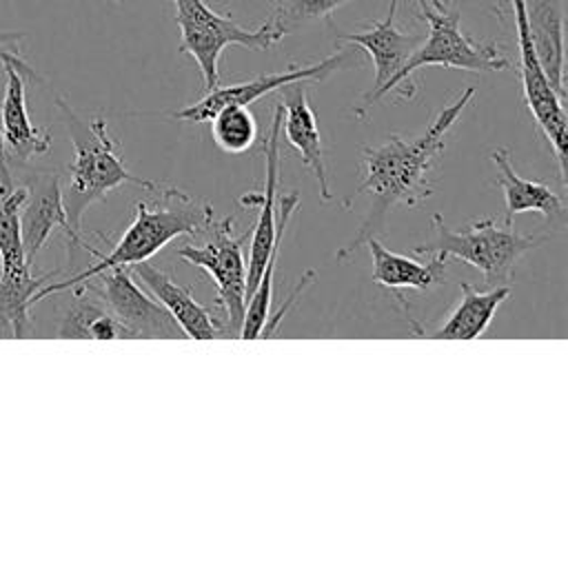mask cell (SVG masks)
Instances as JSON below:
<instances>
[{
    "mask_svg": "<svg viewBox=\"0 0 568 568\" xmlns=\"http://www.w3.org/2000/svg\"><path fill=\"white\" fill-rule=\"evenodd\" d=\"M351 0H271L273 11L266 22L284 38L300 27H306L315 20L331 22L335 9Z\"/></svg>",
    "mask_w": 568,
    "mask_h": 568,
    "instance_id": "cell-26",
    "label": "cell"
},
{
    "mask_svg": "<svg viewBox=\"0 0 568 568\" xmlns=\"http://www.w3.org/2000/svg\"><path fill=\"white\" fill-rule=\"evenodd\" d=\"M71 291V302L62 308L55 326L58 337L67 339H120L129 337L126 328L111 315L104 302L78 284ZM131 339V337H129Z\"/></svg>",
    "mask_w": 568,
    "mask_h": 568,
    "instance_id": "cell-21",
    "label": "cell"
},
{
    "mask_svg": "<svg viewBox=\"0 0 568 568\" xmlns=\"http://www.w3.org/2000/svg\"><path fill=\"white\" fill-rule=\"evenodd\" d=\"M235 217H211L193 237L178 248V257L206 271L215 284V311L224 322L226 337H240L246 311V260L244 242L248 233H233Z\"/></svg>",
    "mask_w": 568,
    "mask_h": 568,
    "instance_id": "cell-6",
    "label": "cell"
},
{
    "mask_svg": "<svg viewBox=\"0 0 568 568\" xmlns=\"http://www.w3.org/2000/svg\"><path fill=\"white\" fill-rule=\"evenodd\" d=\"M131 273L146 284V288L153 293V297L166 308V313L175 320V324L182 328L184 337L191 339H215L226 337L224 322L220 313L209 306H202L189 286L178 284L169 273L160 271L158 266L146 262H138L129 266Z\"/></svg>",
    "mask_w": 568,
    "mask_h": 568,
    "instance_id": "cell-14",
    "label": "cell"
},
{
    "mask_svg": "<svg viewBox=\"0 0 568 568\" xmlns=\"http://www.w3.org/2000/svg\"><path fill=\"white\" fill-rule=\"evenodd\" d=\"M13 182H20L24 186V202L20 209V226H22V242L27 262L33 266L36 255L47 244L53 231H62L69 240V253L75 248H89V244L78 235L64 211L62 202V182L60 173L55 171H29L24 178H13Z\"/></svg>",
    "mask_w": 568,
    "mask_h": 568,
    "instance_id": "cell-11",
    "label": "cell"
},
{
    "mask_svg": "<svg viewBox=\"0 0 568 568\" xmlns=\"http://www.w3.org/2000/svg\"><path fill=\"white\" fill-rule=\"evenodd\" d=\"M490 162L497 171L495 184L504 191V200H506V213L501 220L504 224H513V217L517 213H528V211L541 213L548 222L564 215V211H566L564 195L555 193L548 184H544L539 180L521 178L510 162L508 149H504V146L493 149Z\"/></svg>",
    "mask_w": 568,
    "mask_h": 568,
    "instance_id": "cell-17",
    "label": "cell"
},
{
    "mask_svg": "<svg viewBox=\"0 0 568 568\" xmlns=\"http://www.w3.org/2000/svg\"><path fill=\"white\" fill-rule=\"evenodd\" d=\"M306 82H293L280 89V104H282V131L286 135V142L300 153L304 166L315 175L320 186V197L324 202H331V189L326 178V164H324V149H322V135L317 126L315 111L308 104L306 98Z\"/></svg>",
    "mask_w": 568,
    "mask_h": 568,
    "instance_id": "cell-16",
    "label": "cell"
},
{
    "mask_svg": "<svg viewBox=\"0 0 568 568\" xmlns=\"http://www.w3.org/2000/svg\"><path fill=\"white\" fill-rule=\"evenodd\" d=\"M300 204V195L295 191L277 197V229H275V240L271 246V255L264 264V271L253 288V293L246 300V311H244V322H242V331H240V339H255L262 337V328L268 320V306L273 300V275H275V264H277V255L282 251V242H284V233L288 229V222L293 220V213Z\"/></svg>",
    "mask_w": 568,
    "mask_h": 568,
    "instance_id": "cell-22",
    "label": "cell"
},
{
    "mask_svg": "<svg viewBox=\"0 0 568 568\" xmlns=\"http://www.w3.org/2000/svg\"><path fill=\"white\" fill-rule=\"evenodd\" d=\"M368 246L373 257V282L384 288H415V291H428L435 286L448 266V260L442 255H426V262L410 260L406 255H399L390 248H386L377 237H371L364 242Z\"/></svg>",
    "mask_w": 568,
    "mask_h": 568,
    "instance_id": "cell-19",
    "label": "cell"
},
{
    "mask_svg": "<svg viewBox=\"0 0 568 568\" xmlns=\"http://www.w3.org/2000/svg\"><path fill=\"white\" fill-rule=\"evenodd\" d=\"M526 20L537 60L548 75L550 87L564 100V9L559 0H526Z\"/></svg>",
    "mask_w": 568,
    "mask_h": 568,
    "instance_id": "cell-18",
    "label": "cell"
},
{
    "mask_svg": "<svg viewBox=\"0 0 568 568\" xmlns=\"http://www.w3.org/2000/svg\"><path fill=\"white\" fill-rule=\"evenodd\" d=\"M22 36H24L22 31H0V62H2V64H13V67H18V69L24 73V78H29V80H40V75H38L16 51H9V49L4 47V44L18 42Z\"/></svg>",
    "mask_w": 568,
    "mask_h": 568,
    "instance_id": "cell-27",
    "label": "cell"
},
{
    "mask_svg": "<svg viewBox=\"0 0 568 568\" xmlns=\"http://www.w3.org/2000/svg\"><path fill=\"white\" fill-rule=\"evenodd\" d=\"M351 60V51L346 49H337L335 53H331L328 58L313 62V64H291L284 71H275V73H262L255 75L251 80L237 82V84H229V87H215L211 91L204 93V98H200L197 102L173 111L171 118L175 120H184V122H209L213 118L215 111H220L222 106L229 104H242L248 106L255 100L280 91L286 84L293 82H322L326 80L333 71L342 69L346 62Z\"/></svg>",
    "mask_w": 568,
    "mask_h": 568,
    "instance_id": "cell-10",
    "label": "cell"
},
{
    "mask_svg": "<svg viewBox=\"0 0 568 568\" xmlns=\"http://www.w3.org/2000/svg\"><path fill=\"white\" fill-rule=\"evenodd\" d=\"M209 122L213 142L226 153H244L257 142V120L248 106H222Z\"/></svg>",
    "mask_w": 568,
    "mask_h": 568,
    "instance_id": "cell-25",
    "label": "cell"
},
{
    "mask_svg": "<svg viewBox=\"0 0 568 568\" xmlns=\"http://www.w3.org/2000/svg\"><path fill=\"white\" fill-rule=\"evenodd\" d=\"M115 2H122V0H115Z\"/></svg>",
    "mask_w": 568,
    "mask_h": 568,
    "instance_id": "cell-29",
    "label": "cell"
},
{
    "mask_svg": "<svg viewBox=\"0 0 568 568\" xmlns=\"http://www.w3.org/2000/svg\"><path fill=\"white\" fill-rule=\"evenodd\" d=\"M473 95L475 87H466L435 115L426 131L413 140L390 135L382 144L362 146V178L353 195H371V209L357 235L335 253L337 260L351 257L366 240L377 237L395 204L417 206L433 195L430 169L446 149V135Z\"/></svg>",
    "mask_w": 568,
    "mask_h": 568,
    "instance_id": "cell-1",
    "label": "cell"
},
{
    "mask_svg": "<svg viewBox=\"0 0 568 568\" xmlns=\"http://www.w3.org/2000/svg\"><path fill=\"white\" fill-rule=\"evenodd\" d=\"M510 295L508 284L488 286V291L475 288L470 282L459 284V302L448 320L430 333L435 339H475L486 333L497 308Z\"/></svg>",
    "mask_w": 568,
    "mask_h": 568,
    "instance_id": "cell-20",
    "label": "cell"
},
{
    "mask_svg": "<svg viewBox=\"0 0 568 568\" xmlns=\"http://www.w3.org/2000/svg\"><path fill=\"white\" fill-rule=\"evenodd\" d=\"M175 22L180 29V53H186L195 60L204 93L220 84V55L229 44H240L253 51H266L282 40V36L268 24H260L248 31L242 24L233 22L229 16L217 13L204 0H173Z\"/></svg>",
    "mask_w": 568,
    "mask_h": 568,
    "instance_id": "cell-7",
    "label": "cell"
},
{
    "mask_svg": "<svg viewBox=\"0 0 568 568\" xmlns=\"http://www.w3.org/2000/svg\"><path fill=\"white\" fill-rule=\"evenodd\" d=\"M95 284L89 280L82 282L89 291H93L111 315L126 328L129 337H146V339H182L184 333L175 324V320L166 313V308L144 293L129 266H113L98 275H93Z\"/></svg>",
    "mask_w": 568,
    "mask_h": 568,
    "instance_id": "cell-8",
    "label": "cell"
},
{
    "mask_svg": "<svg viewBox=\"0 0 568 568\" xmlns=\"http://www.w3.org/2000/svg\"><path fill=\"white\" fill-rule=\"evenodd\" d=\"M419 18L428 24V36L422 38L419 47L406 60L404 69L395 78L393 91H399L404 100L415 95V82L410 75L422 67H448L464 71H504L510 67L508 58L495 42H477L459 27V9L446 7L444 0H417ZM390 91V93H393Z\"/></svg>",
    "mask_w": 568,
    "mask_h": 568,
    "instance_id": "cell-4",
    "label": "cell"
},
{
    "mask_svg": "<svg viewBox=\"0 0 568 568\" xmlns=\"http://www.w3.org/2000/svg\"><path fill=\"white\" fill-rule=\"evenodd\" d=\"M24 186L13 182L11 186H0V271L31 268L24 253L20 209L24 202Z\"/></svg>",
    "mask_w": 568,
    "mask_h": 568,
    "instance_id": "cell-24",
    "label": "cell"
},
{
    "mask_svg": "<svg viewBox=\"0 0 568 568\" xmlns=\"http://www.w3.org/2000/svg\"><path fill=\"white\" fill-rule=\"evenodd\" d=\"M55 106L73 144V160L69 164V182L62 189V202L71 229L82 235L84 211L91 204L102 202L109 191L122 184L151 191L160 182L138 178L124 166L118 155L120 144L109 135V126L102 115L84 120L64 98H55Z\"/></svg>",
    "mask_w": 568,
    "mask_h": 568,
    "instance_id": "cell-3",
    "label": "cell"
},
{
    "mask_svg": "<svg viewBox=\"0 0 568 568\" xmlns=\"http://www.w3.org/2000/svg\"><path fill=\"white\" fill-rule=\"evenodd\" d=\"M55 275L58 271L44 275H33L31 268L0 271V333H9L16 339L31 333L29 308L33 295Z\"/></svg>",
    "mask_w": 568,
    "mask_h": 568,
    "instance_id": "cell-23",
    "label": "cell"
},
{
    "mask_svg": "<svg viewBox=\"0 0 568 568\" xmlns=\"http://www.w3.org/2000/svg\"><path fill=\"white\" fill-rule=\"evenodd\" d=\"M2 67L7 73V87L0 104V138L7 160L13 166L47 153L51 149V133L49 129L36 126L29 118L24 73L13 64Z\"/></svg>",
    "mask_w": 568,
    "mask_h": 568,
    "instance_id": "cell-15",
    "label": "cell"
},
{
    "mask_svg": "<svg viewBox=\"0 0 568 568\" xmlns=\"http://www.w3.org/2000/svg\"><path fill=\"white\" fill-rule=\"evenodd\" d=\"M149 193H151L149 200L135 202L131 224L126 226L122 237L111 246L109 253L93 251L91 255L95 257V262L89 264L87 268L73 273L67 280L47 282L33 295V304L42 302L53 293L69 291L106 268L146 262L160 248H164L171 240L180 235L193 237L213 217V206L209 202H200L182 189L158 184Z\"/></svg>",
    "mask_w": 568,
    "mask_h": 568,
    "instance_id": "cell-2",
    "label": "cell"
},
{
    "mask_svg": "<svg viewBox=\"0 0 568 568\" xmlns=\"http://www.w3.org/2000/svg\"><path fill=\"white\" fill-rule=\"evenodd\" d=\"M280 133H282V104L277 102L273 111L271 126L262 140L264 151V189L240 195L242 206H260V215L255 220L251 233V253L246 262V293L251 295L264 264L271 255V246L277 229V184H280ZM248 300V297H246Z\"/></svg>",
    "mask_w": 568,
    "mask_h": 568,
    "instance_id": "cell-13",
    "label": "cell"
},
{
    "mask_svg": "<svg viewBox=\"0 0 568 568\" xmlns=\"http://www.w3.org/2000/svg\"><path fill=\"white\" fill-rule=\"evenodd\" d=\"M513 11H515V29H517V47H519V75H521V87H524V100L544 131L546 140L550 142V149L557 158L559 164V180L566 186V109L564 100L555 93V89L548 82V75L544 73L532 40L528 31V20H526V0H513Z\"/></svg>",
    "mask_w": 568,
    "mask_h": 568,
    "instance_id": "cell-9",
    "label": "cell"
},
{
    "mask_svg": "<svg viewBox=\"0 0 568 568\" xmlns=\"http://www.w3.org/2000/svg\"><path fill=\"white\" fill-rule=\"evenodd\" d=\"M13 184V175H11V164L7 160L4 146H2V138H0V186H11Z\"/></svg>",
    "mask_w": 568,
    "mask_h": 568,
    "instance_id": "cell-28",
    "label": "cell"
},
{
    "mask_svg": "<svg viewBox=\"0 0 568 568\" xmlns=\"http://www.w3.org/2000/svg\"><path fill=\"white\" fill-rule=\"evenodd\" d=\"M395 16H397V0H390V11L386 13L384 20L373 22L366 31L339 36L342 42H348V44L366 51L368 58L373 60V69H375L371 89L364 93L362 102L353 109V113L357 118H364L377 100H382L384 95H388L393 91L395 78L399 75L406 60L413 55V51L419 47V42L424 38L417 33H402L395 24Z\"/></svg>",
    "mask_w": 568,
    "mask_h": 568,
    "instance_id": "cell-12",
    "label": "cell"
},
{
    "mask_svg": "<svg viewBox=\"0 0 568 568\" xmlns=\"http://www.w3.org/2000/svg\"><path fill=\"white\" fill-rule=\"evenodd\" d=\"M433 229L435 237L413 246V253L417 257L442 255L446 260H462L475 266L488 286L508 284L515 264L539 244L537 237L521 235L513 224L495 222L493 217H481L466 229L453 231L444 224V217L435 213Z\"/></svg>",
    "mask_w": 568,
    "mask_h": 568,
    "instance_id": "cell-5",
    "label": "cell"
}]
</instances>
